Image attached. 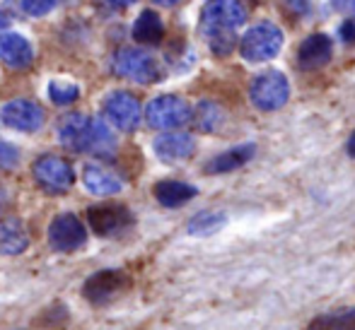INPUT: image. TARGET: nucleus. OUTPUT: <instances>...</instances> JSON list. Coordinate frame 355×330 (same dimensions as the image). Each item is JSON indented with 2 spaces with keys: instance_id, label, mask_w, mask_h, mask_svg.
I'll use <instances>...</instances> for the list:
<instances>
[{
  "instance_id": "f257e3e1",
  "label": "nucleus",
  "mask_w": 355,
  "mask_h": 330,
  "mask_svg": "<svg viewBox=\"0 0 355 330\" xmlns=\"http://www.w3.org/2000/svg\"><path fill=\"white\" fill-rule=\"evenodd\" d=\"M244 8L239 0H206L201 10V32L215 56H227L237 44V29L244 24Z\"/></svg>"
},
{
  "instance_id": "f03ea898",
  "label": "nucleus",
  "mask_w": 355,
  "mask_h": 330,
  "mask_svg": "<svg viewBox=\"0 0 355 330\" xmlns=\"http://www.w3.org/2000/svg\"><path fill=\"white\" fill-rule=\"evenodd\" d=\"M58 140L73 152H112L114 135L99 118L85 113H66L58 121Z\"/></svg>"
},
{
  "instance_id": "7ed1b4c3",
  "label": "nucleus",
  "mask_w": 355,
  "mask_h": 330,
  "mask_svg": "<svg viewBox=\"0 0 355 330\" xmlns=\"http://www.w3.org/2000/svg\"><path fill=\"white\" fill-rule=\"evenodd\" d=\"M283 48V32L273 22H259L244 32L239 42V53L249 63L271 61L281 53Z\"/></svg>"
},
{
  "instance_id": "20e7f679",
  "label": "nucleus",
  "mask_w": 355,
  "mask_h": 330,
  "mask_svg": "<svg viewBox=\"0 0 355 330\" xmlns=\"http://www.w3.org/2000/svg\"><path fill=\"white\" fill-rule=\"evenodd\" d=\"M191 113L193 111L187 99L177 97V94H162L145 107V121L150 128H157V131H172V128L187 126L191 121Z\"/></svg>"
},
{
  "instance_id": "39448f33",
  "label": "nucleus",
  "mask_w": 355,
  "mask_h": 330,
  "mask_svg": "<svg viewBox=\"0 0 355 330\" xmlns=\"http://www.w3.org/2000/svg\"><path fill=\"white\" fill-rule=\"evenodd\" d=\"M252 104L261 111H278L290 99V82L281 70H263L249 87Z\"/></svg>"
},
{
  "instance_id": "423d86ee",
  "label": "nucleus",
  "mask_w": 355,
  "mask_h": 330,
  "mask_svg": "<svg viewBox=\"0 0 355 330\" xmlns=\"http://www.w3.org/2000/svg\"><path fill=\"white\" fill-rule=\"evenodd\" d=\"M114 70H116V75L138 84H153L162 77V68H159L157 58L150 56L148 51H141V48H121L114 56Z\"/></svg>"
},
{
  "instance_id": "0eeeda50",
  "label": "nucleus",
  "mask_w": 355,
  "mask_h": 330,
  "mask_svg": "<svg viewBox=\"0 0 355 330\" xmlns=\"http://www.w3.org/2000/svg\"><path fill=\"white\" fill-rule=\"evenodd\" d=\"M102 111H104V118H107L114 128L126 131V133L136 131L143 116L141 102H138L133 94L121 92V89L107 94V99L102 102Z\"/></svg>"
},
{
  "instance_id": "6e6552de",
  "label": "nucleus",
  "mask_w": 355,
  "mask_h": 330,
  "mask_svg": "<svg viewBox=\"0 0 355 330\" xmlns=\"http://www.w3.org/2000/svg\"><path fill=\"white\" fill-rule=\"evenodd\" d=\"M37 183L49 193H66L75 183V172L66 159L56 157V154H44L34 162L32 167Z\"/></svg>"
},
{
  "instance_id": "1a4fd4ad",
  "label": "nucleus",
  "mask_w": 355,
  "mask_h": 330,
  "mask_svg": "<svg viewBox=\"0 0 355 330\" xmlns=\"http://www.w3.org/2000/svg\"><path fill=\"white\" fill-rule=\"evenodd\" d=\"M85 241H87V229L80 222V217H75L73 212H61L53 217L51 227H49V244L53 251H78L85 246Z\"/></svg>"
},
{
  "instance_id": "9d476101",
  "label": "nucleus",
  "mask_w": 355,
  "mask_h": 330,
  "mask_svg": "<svg viewBox=\"0 0 355 330\" xmlns=\"http://www.w3.org/2000/svg\"><path fill=\"white\" fill-rule=\"evenodd\" d=\"M87 222L99 237H119L133 227L136 217L126 205H94L87 212Z\"/></svg>"
},
{
  "instance_id": "9b49d317",
  "label": "nucleus",
  "mask_w": 355,
  "mask_h": 330,
  "mask_svg": "<svg viewBox=\"0 0 355 330\" xmlns=\"http://www.w3.org/2000/svg\"><path fill=\"white\" fill-rule=\"evenodd\" d=\"M0 123L17 133H37L44 126V111L29 99H12L0 109Z\"/></svg>"
},
{
  "instance_id": "f8f14e48",
  "label": "nucleus",
  "mask_w": 355,
  "mask_h": 330,
  "mask_svg": "<svg viewBox=\"0 0 355 330\" xmlns=\"http://www.w3.org/2000/svg\"><path fill=\"white\" fill-rule=\"evenodd\" d=\"M128 282H131V279H128V275L121 273V270H99V273H94L92 277L85 282L83 294L87 302L102 306V304L114 302V299L128 287Z\"/></svg>"
},
{
  "instance_id": "ddd939ff",
  "label": "nucleus",
  "mask_w": 355,
  "mask_h": 330,
  "mask_svg": "<svg viewBox=\"0 0 355 330\" xmlns=\"http://www.w3.org/2000/svg\"><path fill=\"white\" fill-rule=\"evenodd\" d=\"M155 157L164 164H177L196 152V140L187 133H164L153 143Z\"/></svg>"
},
{
  "instance_id": "4468645a",
  "label": "nucleus",
  "mask_w": 355,
  "mask_h": 330,
  "mask_svg": "<svg viewBox=\"0 0 355 330\" xmlns=\"http://www.w3.org/2000/svg\"><path fill=\"white\" fill-rule=\"evenodd\" d=\"M0 61L5 66L22 70L29 68L34 61V48L29 39L19 32H3L0 34Z\"/></svg>"
},
{
  "instance_id": "2eb2a0df",
  "label": "nucleus",
  "mask_w": 355,
  "mask_h": 330,
  "mask_svg": "<svg viewBox=\"0 0 355 330\" xmlns=\"http://www.w3.org/2000/svg\"><path fill=\"white\" fill-rule=\"evenodd\" d=\"M331 53H334V44L327 34L322 32L309 34L297 46V66L302 70H317L331 61Z\"/></svg>"
},
{
  "instance_id": "dca6fc26",
  "label": "nucleus",
  "mask_w": 355,
  "mask_h": 330,
  "mask_svg": "<svg viewBox=\"0 0 355 330\" xmlns=\"http://www.w3.org/2000/svg\"><path fill=\"white\" fill-rule=\"evenodd\" d=\"M83 186L87 188V193H92V196L107 198V196L121 193L123 181L112 169L102 167V164H87V167L83 169Z\"/></svg>"
},
{
  "instance_id": "f3484780",
  "label": "nucleus",
  "mask_w": 355,
  "mask_h": 330,
  "mask_svg": "<svg viewBox=\"0 0 355 330\" xmlns=\"http://www.w3.org/2000/svg\"><path fill=\"white\" fill-rule=\"evenodd\" d=\"M254 154H257V145L247 143V145H237V147L227 149V152L213 157L211 162L206 164V174H227L234 172V169L244 167L247 162H252Z\"/></svg>"
},
{
  "instance_id": "a211bd4d",
  "label": "nucleus",
  "mask_w": 355,
  "mask_h": 330,
  "mask_svg": "<svg viewBox=\"0 0 355 330\" xmlns=\"http://www.w3.org/2000/svg\"><path fill=\"white\" fill-rule=\"evenodd\" d=\"M153 193H155V198H157V203L164 205V208H182L184 203H189V200H193L198 196V188L191 186V183L167 178V181L155 183Z\"/></svg>"
},
{
  "instance_id": "6ab92c4d",
  "label": "nucleus",
  "mask_w": 355,
  "mask_h": 330,
  "mask_svg": "<svg viewBox=\"0 0 355 330\" xmlns=\"http://www.w3.org/2000/svg\"><path fill=\"white\" fill-rule=\"evenodd\" d=\"M29 246V234L19 219H0V253L17 256Z\"/></svg>"
},
{
  "instance_id": "aec40b11",
  "label": "nucleus",
  "mask_w": 355,
  "mask_h": 330,
  "mask_svg": "<svg viewBox=\"0 0 355 330\" xmlns=\"http://www.w3.org/2000/svg\"><path fill=\"white\" fill-rule=\"evenodd\" d=\"M162 34H164V24L155 10H143L136 22H133V39L138 44L153 46V44L162 42Z\"/></svg>"
},
{
  "instance_id": "412c9836",
  "label": "nucleus",
  "mask_w": 355,
  "mask_h": 330,
  "mask_svg": "<svg viewBox=\"0 0 355 330\" xmlns=\"http://www.w3.org/2000/svg\"><path fill=\"white\" fill-rule=\"evenodd\" d=\"M227 222V214L220 210H203V212L193 214L187 224V232L191 237H211V234L220 232Z\"/></svg>"
},
{
  "instance_id": "4be33fe9",
  "label": "nucleus",
  "mask_w": 355,
  "mask_h": 330,
  "mask_svg": "<svg viewBox=\"0 0 355 330\" xmlns=\"http://www.w3.org/2000/svg\"><path fill=\"white\" fill-rule=\"evenodd\" d=\"M307 330H355V309H336L319 313L309 321Z\"/></svg>"
},
{
  "instance_id": "5701e85b",
  "label": "nucleus",
  "mask_w": 355,
  "mask_h": 330,
  "mask_svg": "<svg viewBox=\"0 0 355 330\" xmlns=\"http://www.w3.org/2000/svg\"><path fill=\"white\" fill-rule=\"evenodd\" d=\"M80 97V87L71 80H51L49 82V99L56 107H68Z\"/></svg>"
},
{
  "instance_id": "b1692460",
  "label": "nucleus",
  "mask_w": 355,
  "mask_h": 330,
  "mask_svg": "<svg viewBox=\"0 0 355 330\" xmlns=\"http://www.w3.org/2000/svg\"><path fill=\"white\" fill-rule=\"evenodd\" d=\"M223 123V109L213 102H201L196 109V126L203 133H215L218 126Z\"/></svg>"
},
{
  "instance_id": "393cba45",
  "label": "nucleus",
  "mask_w": 355,
  "mask_h": 330,
  "mask_svg": "<svg viewBox=\"0 0 355 330\" xmlns=\"http://www.w3.org/2000/svg\"><path fill=\"white\" fill-rule=\"evenodd\" d=\"M58 5V0H19V8L32 17H46L49 12H53Z\"/></svg>"
},
{
  "instance_id": "a878e982",
  "label": "nucleus",
  "mask_w": 355,
  "mask_h": 330,
  "mask_svg": "<svg viewBox=\"0 0 355 330\" xmlns=\"http://www.w3.org/2000/svg\"><path fill=\"white\" fill-rule=\"evenodd\" d=\"M17 162H19L17 147L0 140V169H15V164H17Z\"/></svg>"
},
{
  "instance_id": "bb28decb",
  "label": "nucleus",
  "mask_w": 355,
  "mask_h": 330,
  "mask_svg": "<svg viewBox=\"0 0 355 330\" xmlns=\"http://www.w3.org/2000/svg\"><path fill=\"white\" fill-rule=\"evenodd\" d=\"M341 39H343V42H348V44L355 42V19H351V22H346L341 27Z\"/></svg>"
},
{
  "instance_id": "cd10ccee",
  "label": "nucleus",
  "mask_w": 355,
  "mask_h": 330,
  "mask_svg": "<svg viewBox=\"0 0 355 330\" xmlns=\"http://www.w3.org/2000/svg\"><path fill=\"white\" fill-rule=\"evenodd\" d=\"M112 8H131L133 3H138V0H107Z\"/></svg>"
},
{
  "instance_id": "c85d7f7f",
  "label": "nucleus",
  "mask_w": 355,
  "mask_h": 330,
  "mask_svg": "<svg viewBox=\"0 0 355 330\" xmlns=\"http://www.w3.org/2000/svg\"><path fill=\"white\" fill-rule=\"evenodd\" d=\"M346 152H348V157L355 159V131L351 133V138H348V143H346Z\"/></svg>"
},
{
  "instance_id": "c756f323",
  "label": "nucleus",
  "mask_w": 355,
  "mask_h": 330,
  "mask_svg": "<svg viewBox=\"0 0 355 330\" xmlns=\"http://www.w3.org/2000/svg\"><path fill=\"white\" fill-rule=\"evenodd\" d=\"M338 5H341V8H346V10H353V12H355V0H338Z\"/></svg>"
},
{
  "instance_id": "7c9ffc66",
  "label": "nucleus",
  "mask_w": 355,
  "mask_h": 330,
  "mask_svg": "<svg viewBox=\"0 0 355 330\" xmlns=\"http://www.w3.org/2000/svg\"><path fill=\"white\" fill-rule=\"evenodd\" d=\"M157 5H162V8H174V5L179 3V0H155Z\"/></svg>"
}]
</instances>
